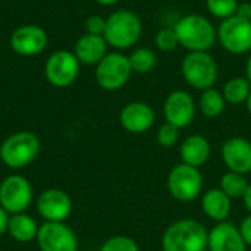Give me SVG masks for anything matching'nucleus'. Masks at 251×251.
Masks as SVG:
<instances>
[{
	"label": "nucleus",
	"mask_w": 251,
	"mask_h": 251,
	"mask_svg": "<svg viewBox=\"0 0 251 251\" xmlns=\"http://www.w3.org/2000/svg\"><path fill=\"white\" fill-rule=\"evenodd\" d=\"M172 28L179 46L187 51H210L218 43V28L209 18L200 13L181 16Z\"/></svg>",
	"instance_id": "obj_1"
},
{
	"label": "nucleus",
	"mask_w": 251,
	"mask_h": 251,
	"mask_svg": "<svg viewBox=\"0 0 251 251\" xmlns=\"http://www.w3.org/2000/svg\"><path fill=\"white\" fill-rule=\"evenodd\" d=\"M141 18L129 9H118L106 18L104 40L116 51H122L135 46L143 35Z\"/></svg>",
	"instance_id": "obj_2"
},
{
	"label": "nucleus",
	"mask_w": 251,
	"mask_h": 251,
	"mask_svg": "<svg viewBox=\"0 0 251 251\" xmlns=\"http://www.w3.org/2000/svg\"><path fill=\"white\" fill-rule=\"evenodd\" d=\"M209 232L194 219H181L171 224L162 235L163 251H204Z\"/></svg>",
	"instance_id": "obj_3"
},
{
	"label": "nucleus",
	"mask_w": 251,
	"mask_h": 251,
	"mask_svg": "<svg viewBox=\"0 0 251 251\" xmlns=\"http://www.w3.org/2000/svg\"><path fill=\"white\" fill-rule=\"evenodd\" d=\"M181 75L194 90L213 88L219 78V65L209 51H188L181 62Z\"/></svg>",
	"instance_id": "obj_4"
},
{
	"label": "nucleus",
	"mask_w": 251,
	"mask_h": 251,
	"mask_svg": "<svg viewBox=\"0 0 251 251\" xmlns=\"http://www.w3.org/2000/svg\"><path fill=\"white\" fill-rule=\"evenodd\" d=\"M40 147V140L34 132L18 131L1 143L0 160L10 169L26 168L37 159Z\"/></svg>",
	"instance_id": "obj_5"
},
{
	"label": "nucleus",
	"mask_w": 251,
	"mask_h": 251,
	"mask_svg": "<svg viewBox=\"0 0 251 251\" xmlns=\"http://www.w3.org/2000/svg\"><path fill=\"white\" fill-rule=\"evenodd\" d=\"M132 68L129 59L122 51L107 53L97 65L94 71L96 82L104 91H118L124 88L132 76Z\"/></svg>",
	"instance_id": "obj_6"
},
{
	"label": "nucleus",
	"mask_w": 251,
	"mask_h": 251,
	"mask_svg": "<svg viewBox=\"0 0 251 251\" xmlns=\"http://www.w3.org/2000/svg\"><path fill=\"white\" fill-rule=\"evenodd\" d=\"M34 200V188L28 178L19 174L6 176L0 184V206L9 213H25Z\"/></svg>",
	"instance_id": "obj_7"
},
{
	"label": "nucleus",
	"mask_w": 251,
	"mask_h": 251,
	"mask_svg": "<svg viewBox=\"0 0 251 251\" xmlns=\"http://www.w3.org/2000/svg\"><path fill=\"white\" fill-rule=\"evenodd\" d=\"M168 190L178 201H193L203 191V175L199 168L179 163L168 175Z\"/></svg>",
	"instance_id": "obj_8"
},
{
	"label": "nucleus",
	"mask_w": 251,
	"mask_h": 251,
	"mask_svg": "<svg viewBox=\"0 0 251 251\" xmlns=\"http://www.w3.org/2000/svg\"><path fill=\"white\" fill-rule=\"evenodd\" d=\"M218 43L229 54L251 53V21L231 16L218 26Z\"/></svg>",
	"instance_id": "obj_9"
},
{
	"label": "nucleus",
	"mask_w": 251,
	"mask_h": 251,
	"mask_svg": "<svg viewBox=\"0 0 251 251\" xmlns=\"http://www.w3.org/2000/svg\"><path fill=\"white\" fill-rule=\"evenodd\" d=\"M81 71V63L69 50L53 51L44 63V75L50 85L56 88H66L72 85Z\"/></svg>",
	"instance_id": "obj_10"
},
{
	"label": "nucleus",
	"mask_w": 251,
	"mask_h": 251,
	"mask_svg": "<svg viewBox=\"0 0 251 251\" xmlns=\"http://www.w3.org/2000/svg\"><path fill=\"white\" fill-rule=\"evenodd\" d=\"M40 251H78V237L65 222H44L38 228Z\"/></svg>",
	"instance_id": "obj_11"
},
{
	"label": "nucleus",
	"mask_w": 251,
	"mask_h": 251,
	"mask_svg": "<svg viewBox=\"0 0 251 251\" xmlns=\"http://www.w3.org/2000/svg\"><path fill=\"white\" fill-rule=\"evenodd\" d=\"M197 113L194 97L185 90H174L169 93L163 103V116L168 124L182 129L193 124Z\"/></svg>",
	"instance_id": "obj_12"
},
{
	"label": "nucleus",
	"mask_w": 251,
	"mask_h": 251,
	"mask_svg": "<svg viewBox=\"0 0 251 251\" xmlns=\"http://www.w3.org/2000/svg\"><path fill=\"white\" fill-rule=\"evenodd\" d=\"M12 50L24 57L43 53L49 44V35L44 28L35 24H24L18 26L9 38Z\"/></svg>",
	"instance_id": "obj_13"
},
{
	"label": "nucleus",
	"mask_w": 251,
	"mask_h": 251,
	"mask_svg": "<svg viewBox=\"0 0 251 251\" xmlns=\"http://www.w3.org/2000/svg\"><path fill=\"white\" fill-rule=\"evenodd\" d=\"M37 213L44 222H65L72 213V199L60 188L43 191L35 201Z\"/></svg>",
	"instance_id": "obj_14"
},
{
	"label": "nucleus",
	"mask_w": 251,
	"mask_h": 251,
	"mask_svg": "<svg viewBox=\"0 0 251 251\" xmlns=\"http://www.w3.org/2000/svg\"><path fill=\"white\" fill-rule=\"evenodd\" d=\"M154 122L156 113L146 101H131L125 104L119 113L121 126L131 134H144L151 129Z\"/></svg>",
	"instance_id": "obj_15"
},
{
	"label": "nucleus",
	"mask_w": 251,
	"mask_h": 251,
	"mask_svg": "<svg viewBox=\"0 0 251 251\" xmlns=\"http://www.w3.org/2000/svg\"><path fill=\"white\" fill-rule=\"evenodd\" d=\"M222 160L231 172L247 175L251 172V141L244 137L228 138L221 149Z\"/></svg>",
	"instance_id": "obj_16"
},
{
	"label": "nucleus",
	"mask_w": 251,
	"mask_h": 251,
	"mask_svg": "<svg viewBox=\"0 0 251 251\" xmlns=\"http://www.w3.org/2000/svg\"><path fill=\"white\" fill-rule=\"evenodd\" d=\"M247 247L240 228L229 221L216 224L209 232L207 249L210 251H247Z\"/></svg>",
	"instance_id": "obj_17"
},
{
	"label": "nucleus",
	"mask_w": 251,
	"mask_h": 251,
	"mask_svg": "<svg viewBox=\"0 0 251 251\" xmlns=\"http://www.w3.org/2000/svg\"><path fill=\"white\" fill-rule=\"evenodd\" d=\"M109 44L103 35L84 34L81 35L74 47V54L79 60L81 65L96 66L109 51Z\"/></svg>",
	"instance_id": "obj_18"
},
{
	"label": "nucleus",
	"mask_w": 251,
	"mask_h": 251,
	"mask_svg": "<svg viewBox=\"0 0 251 251\" xmlns=\"http://www.w3.org/2000/svg\"><path fill=\"white\" fill-rule=\"evenodd\" d=\"M179 154H181L182 163L194 166V168H200L209 160L212 154V147L206 137L200 134H193L182 141Z\"/></svg>",
	"instance_id": "obj_19"
},
{
	"label": "nucleus",
	"mask_w": 251,
	"mask_h": 251,
	"mask_svg": "<svg viewBox=\"0 0 251 251\" xmlns=\"http://www.w3.org/2000/svg\"><path fill=\"white\" fill-rule=\"evenodd\" d=\"M201 209L209 219L219 224L228 221L232 210V201L221 188H212L204 193L201 199Z\"/></svg>",
	"instance_id": "obj_20"
},
{
	"label": "nucleus",
	"mask_w": 251,
	"mask_h": 251,
	"mask_svg": "<svg viewBox=\"0 0 251 251\" xmlns=\"http://www.w3.org/2000/svg\"><path fill=\"white\" fill-rule=\"evenodd\" d=\"M38 228H40V225L37 224V221L26 213L9 215L7 234L16 243L28 244V243L37 240Z\"/></svg>",
	"instance_id": "obj_21"
},
{
	"label": "nucleus",
	"mask_w": 251,
	"mask_h": 251,
	"mask_svg": "<svg viewBox=\"0 0 251 251\" xmlns=\"http://www.w3.org/2000/svg\"><path fill=\"white\" fill-rule=\"evenodd\" d=\"M251 93L250 81L246 76H232L228 79L222 88V94L228 104L240 106L246 104Z\"/></svg>",
	"instance_id": "obj_22"
},
{
	"label": "nucleus",
	"mask_w": 251,
	"mask_h": 251,
	"mask_svg": "<svg viewBox=\"0 0 251 251\" xmlns=\"http://www.w3.org/2000/svg\"><path fill=\"white\" fill-rule=\"evenodd\" d=\"M199 110L206 116V118H218L224 113L226 107V100L222 94V91L213 88L201 91V96L199 99Z\"/></svg>",
	"instance_id": "obj_23"
},
{
	"label": "nucleus",
	"mask_w": 251,
	"mask_h": 251,
	"mask_svg": "<svg viewBox=\"0 0 251 251\" xmlns=\"http://www.w3.org/2000/svg\"><path fill=\"white\" fill-rule=\"evenodd\" d=\"M129 63L132 68L134 74H149L151 72L156 66H157V54L154 50L149 49V47H138L135 49L129 56Z\"/></svg>",
	"instance_id": "obj_24"
},
{
	"label": "nucleus",
	"mask_w": 251,
	"mask_h": 251,
	"mask_svg": "<svg viewBox=\"0 0 251 251\" xmlns=\"http://www.w3.org/2000/svg\"><path fill=\"white\" fill-rule=\"evenodd\" d=\"M250 182L247 181L246 175L228 171L221 179V190L232 200V199H243Z\"/></svg>",
	"instance_id": "obj_25"
},
{
	"label": "nucleus",
	"mask_w": 251,
	"mask_h": 251,
	"mask_svg": "<svg viewBox=\"0 0 251 251\" xmlns=\"http://www.w3.org/2000/svg\"><path fill=\"white\" fill-rule=\"evenodd\" d=\"M238 4V0H206V9L209 13L221 21L235 16Z\"/></svg>",
	"instance_id": "obj_26"
},
{
	"label": "nucleus",
	"mask_w": 251,
	"mask_h": 251,
	"mask_svg": "<svg viewBox=\"0 0 251 251\" xmlns=\"http://www.w3.org/2000/svg\"><path fill=\"white\" fill-rule=\"evenodd\" d=\"M154 46L157 50L163 51V53H169L174 51L179 47V41L178 37L174 31V28H162L157 31L156 37H154Z\"/></svg>",
	"instance_id": "obj_27"
},
{
	"label": "nucleus",
	"mask_w": 251,
	"mask_h": 251,
	"mask_svg": "<svg viewBox=\"0 0 251 251\" xmlns=\"http://www.w3.org/2000/svg\"><path fill=\"white\" fill-rule=\"evenodd\" d=\"M99 251H140V247L131 237L113 235L101 244Z\"/></svg>",
	"instance_id": "obj_28"
},
{
	"label": "nucleus",
	"mask_w": 251,
	"mask_h": 251,
	"mask_svg": "<svg viewBox=\"0 0 251 251\" xmlns=\"http://www.w3.org/2000/svg\"><path fill=\"white\" fill-rule=\"evenodd\" d=\"M156 140L165 149L174 147L179 140V128H176L172 124L165 122L163 125H160V128L157 131V135H156Z\"/></svg>",
	"instance_id": "obj_29"
},
{
	"label": "nucleus",
	"mask_w": 251,
	"mask_h": 251,
	"mask_svg": "<svg viewBox=\"0 0 251 251\" xmlns=\"http://www.w3.org/2000/svg\"><path fill=\"white\" fill-rule=\"evenodd\" d=\"M106 29V18L100 15H91L85 21V31L87 34L93 35H103Z\"/></svg>",
	"instance_id": "obj_30"
},
{
	"label": "nucleus",
	"mask_w": 251,
	"mask_h": 251,
	"mask_svg": "<svg viewBox=\"0 0 251 251\" xmlns=\"http://www.w3.org/2000/svg\"><path fill=\"white\" fill-rule=\"evenodd\" d=\"M238 228H240V232H241V235H243L246 244H247V246H251V215L246 216V218L243 219V222H241V225H240Z\"/></svg>",
	"instance_id": "obj_31"
},
{
	"label": "nucleus",
	"mask_w": 251,
	"mask_h": 251,
	"mask_svg": "<svg viewBox=\"0 0 251 251\" xmlns=\"http://www.w3.org/2000/svg\"><path fill=\"white\" fill-rule=\"evenodd\" d=\"M235 16L244 19V21H251V3L250 1H241L238 4Z\"/></svg>",
	"instance_id": "obj_32"
},
{
	"label": "nucleus",
	"mask_w": 251,
	"mask_h": 251,
	"mask_svg": "<svg viewBox=\"0 0 251 251\" xmlns=\"http://www.w3.org/2000/svg\"><path fill=\"white\" fill-rule=\"evenodd\" d=\"M7 222H9V213L0 206V237L7 232Z\"/></svg>",
	"instance_id": "obj_33"
},
{
	"label": "nucleus",
	"mask_w": 251,
	"mask_h": 251,
	"mask_svg": "<svg viewBox=\"0 0 251 251\" xmlns=\"http://www.w3.org/2000/svg\"><path fill=\"white\" fill-rule=\"evenodd\" d=\"M243 200H244L246 209L249 210V213H250V215H251V184H250V185H249V188H247V191H246V194H244Z\"/></svg>",
	"instance_id": "obj_34"
},
{
	"label": "nucleus",
	"mask_w": 251,
	"mask_h": 251,
	"mask_svg": "<svg viewBox=\"0 0 251 251\" xmlns=\"http://www.w3.org/2000/svg\"><path fill=\"white\" fill-rule=\"evenodd\" d=\"M246 78L250 81L251 84V53L250 56L247 57V62H246Z\"/></svg>",
	"instance_id": "obj_35"
},
{
	"label": "nucleus",
	"mask_w": 251,
	"mask_h": 251,
	"mask_svg": "<svg viewBox=\"0 0 251 251\" xmlns=\"http://www.w3.org/2000/svg\"><path fill=\"white\" fill-rule=\"evenodd\" d=\"M94 1L99 3V4H101V6H113V4L119 3L121 0H94Z\"/></svg>",
	"instance_id": "obj_36"
},
{
	"label": "nucleus",
	"mask_w": 251,
	"mask_h": 251,
	"mask_svg": "<svg viewBox=\"0 0 251 251\" xmlns=\"http://www.w3.org/2000/svg\"><path fill=\"white\" fill-rule=\"evenodd\" d=\"M246 106H247L249 113L251 115V93H250V96H249V99H247V101H246Z\"/></svg>",
	"instance_id": "obj_37"
}]
</instances>
